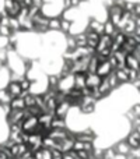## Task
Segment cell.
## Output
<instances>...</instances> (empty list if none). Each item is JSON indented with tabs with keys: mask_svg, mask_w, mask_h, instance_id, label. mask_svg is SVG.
<instances>
[{
	"mask_svg": "<svg viewBox=\"0 0 140 159\" xmlns=\"http://www.w3.org/2000/svg\"><path fill=\"white\" fill-rule=\"evenodd\" d=\"M70 110H71V103L66 99V101H62L58 103L53 116H55V117H60V119H67Z\"/></svg>",
	"mask_w": 140,
	"mask_h": 159,
	"instance_id": "cell-1",
	"label": "cell"
},
{
	"mask_svg": "<svg viewBox=\"0 0 140 159\" xmlns=\"http://www.w3.org/2000/svg\"><path fill=\"white\" fill-rule=\"evenodd\" d=\"M107 14H108V20L112 21L115 25H118L122 20V16H123V10L118 6H112L111 8L107 10Z\"/></svg>",
	"mask_w": 140,
	"mask_h": 159,
	"instance_id": "cell-2",
	"label": "cell"
},
{
	"mask_svg": "<svg viewBox=\"0 0 140 159\" xmlns=\"http://www.w3.org/2000/svg\"><path fill=\"white\" fill-rule=\"evenodd\" d=\"M39 126V120L38 117H35V116H31V117L25 119V120L21 121V129L22 131H27V133H34L35 131V129Z\"/></svg>",
	"mask_w": 140,
	"mask_h": 159,
	"instance_id": "cell-3",
	"label": "cell"
},
{
	"mask_svg": "<svg viewBox=\"0 0 140 159\" xmlns=\"http://www.w3.org/2000/svg\"><path fill=\"white\" fill-rule=\"evenodd\" d=\"M113 148H115L116 154H118L119 157H128V155L130 154V151H132V148H130V145L126 143V140L118 141V143L113 145Z\"/></svg>",
	"mask_w": 140,
	"mask_h": 159,
	"instance_id": "cell-4",
	"label": "cell"
},
{
	"mask_svg": "<svg viewBox=\"0 0 140 159\" xmlns=\"http://www.w3.org/2000/svg\"><path fill=\"white\" fill-rule=\"evenodd\" d=\"M102 78L97 73H85V87L88 88H97L99 87Z\"/></svg>",
	"mask_w": 140,
	"mask_h": 159,
	"instance_id": "cell-5",
	"label": "cell"
},
{
	"mask_svg": "<svg viewBox=\"0 0 140 159\" xmlns=\"http://www.w3.org/2000/svg\"><path fill=\"white\" fill-rule=\"evenodd\" d=\"M111 45H112V38L109 35H99V41H98V46L95 49V53H99L105 49H111Z\"/></svg>",
	"mask_w": 140,
	"mask_h": 159,
	"instance_id": "cell-6",
	"label": "cell"
},
{
	"mask_svg": "<svg viewBox=\"0 0 140 159\" xmlns=\"http://www.w3.org/2000/svg\"><path fill=\"white\" fill-rule=\"evenodd\" d=\"M126 143L129 144L132 149H139V147H140V134L138 131H135V130H132L126 137Z\"/></svg>",
	"mask_w": 140,
	"mask_h": 159,
	"instance_id": "cell-7",
	"label": "cell"
},
{
	"mask_svg": "<svg viewBox=\"0 0 140 159\" xmlns=\"http://www.w3.org/2000/svg\"><path fill=\"white\" fill-rule=\"evenodd\" d=\"M6 89L8 91V93H10L13 98H17V96L22 95V89H21V87H20V82H17V81H8V84L6 85Z\"/></svg>",
	"mask_w": 140,
	"mask_h": 159,
	"instance_id": "cell-8",
	"label": "cell"
},
{
	"mask_svg": "<svg viewBox=\"0 0 140 159\" xmlns=\"http://www.w3.org/2000/svg\"><path fill=\"white\" fill-rule=\"evenodd\" d=\"M112 71H113V69H112V66L109 64V61H108V60L99 63L98 64V69H97V74H98L101 78L108 77V75H109Z\"/></svg>",
	"mask_w": 140,
	"mask_h": 159,
	"instance_id": "cell-9",
	"label": "cell"
},
{
	"mask_svg": "<svg viewBox=\"0 0 140 159\" xmlns=\"http://www.w3.org/2000/svg\"><path fill=\"white\" fill-rule=\"evenodd\" d=\"M115 71V75L118 78V81L122 84H129V69L125 67V69H116L113 70Z\"/></svg>",
	"mask_w": 140,
	"mask_h": 159,
	"instance_id": "cell-10",
	"label": "cell"
},
{
	"mask_svg": "<svg viewBox=\"0 0 140 159\" xmlns=\"http://www.w3.org/2000/svg\"><path fill=\"white\" fill-rule=\"evenodd\" d=\"M126 67L129 70H139L140 69V61L133 53L126 55Z\"/></svg>",
	"mask_w": 140,
	"mask_h": 159,
	"instance_id": "cell-11",
	"label": "cell"
},
{
	"mask_svg": "<svg viewBox=\"0 0 140 159\" xmlns=\"http://www.w3.org/2000/svg\"><path fill=\"white\" fill-rule=\"evenodd\" d=\"M98 91H99V93H101V98H102V99L107 98L108 95H111V92H112V88H111L109 84H108L107 77L102 78L101 84H99V87H98Z\"/></svg>",
	"mask_w": 140,
	"mask_h": 159,
	"instance_id": "cell-12",
	"label": "cell"
},
{
	"mask_svg": "<svg viewBox=\"0 0 140 159\" xmlns=\"http://www.w3.org/2000/svg\"><path fill=\"white\" fill-rule=\"evenodd\" d=\"M73 87L79 88V89H83V88L85 87V74L84 73L73 74Z\"/></svg>",
	"mask_w": 140,
	"mask_h": 159,
	"instance_id": "cell-13",
	"label": "cell"
},
{
	"mask_svg": "<svg viewBox=\"0 0 140 159\" xmlns=\"http://www.w3.org/2000/svg\"><path fill=\"white\" fill-rule=\"evenodd\" d=\"M51 127L53 130H63V129H69L67 127V120L66 119H60V117H55L53 116L52 123H51Z\"/></svg>",
	"mask_w": 140,
	"mask_h": 159,
	"instance_id": "cell-14",
	"label": "cell"
},
{
	"mask_svg": "<svg viewBox=\"0 0 140 159\" xmlns=\"http://www.w3.org/2000/svg\"><path fill=\"white\" fill-rule=\"evenodd\" d=\"M10 107L11 110H24L25 109V102L22 96H17V98H13L10 102Z\"/></svg>",
	"mask_w": 140,
	"mask_h": 159,
	"instance_id": "cell-15",
	"label": "cell"
},
{
	"mask_svg": "<svg viewBox=\"0 0 140 159\" xmlns=\"http://www.w3.org/2000/svg\"><path fill=\"white\" fill-rule=\"evenodd\" d=\"M11 99H13V96L8 93L6 87L0 88V106H3V105H10Z\"/></svg>",
	"mask_w": 140,
	"mask_h": 159,
	"instance_id": "cell-16",
	"label": "cell"
},
{
	"mask_svg": "<svg viewBox=\"0 0 140 159\" xmlns=\"http://www.w3.org/2000/svg\"><path fill=\"white\" fill-rule=\"evenodd\" d=\"M116 31H118L116 25L113 24L112 21H109V20H105V21H104V34H105V35L112 36Z\"/></svg>",
	"mask_w": 140,
	"mask_h": 159,
	"instance_id": "cell-17",
	"label": "cell"
},
{
	"mask_svg": "<svg viewBox=\"0 0 140 159\" xmlns=\"http://www.w3.org/2000/svg\"><path fill=\"white\" fill-rule=\"evenodd\" d=\"M60 17H51L49 18V31L60 32Z\"/></svg>",
	"mask_w": 140,
	"mask_h": 159,
	"instance_id": "cell-18",
	"label": "cell"
},
{
	"mask_svg": "<svg viewBox=\"0 0 140 159\" xmlns=\"http://www.w3.org/2000/svg\"><path fill=\"white\" fill-rule=\"evenodd\" d=\"M60 32L63 34H70L71 32V27H73V21H70V20L67 18H63V17H60Z\"/></svg>",
	"mask_w": 140,
	"mask_h": 159,
	"instance_id": "cell-19",
	"label": "cell"
},
{
	"mask_svg": "<svg viewBox=\"0 0 140 159\" xmlns=\"http://www.w3.org/2000/svg\"><path fill=\"white\" fill-rule=\"evenodd\" d=\"M97 69H98V59L95 55H93L90 57V61H88L87 73H97Z\"/></svg>",
	"mask_w": 140,
	"mask_h": 159,
	"instance_id": "cell-20",
	"label": "cell"
},
{
	"mask_svg": "<svg viewBox=\"0 0 140 159\" xmlns=\"http://www.w3.org/2000/svg\"><path fill=\"white\" fill-rule=\"evenodd\" d=\"M74 38H76L77 48H85L87 46V35H85V32L77 34V35H74Z\"/></svg>",
	"mask_w": 140,
	"mask_h": 159,
	"instance_id": "cell-21",
	"label": "cell"
},
{
	"mask_svg": "<svg viewBox=\"0 0 140 159\" xmlns=\"http://www.w3.org/2000/svg\"><path fill=\"white\" fill-rule=\"evenodd\" d=\"M20 87H21L22 91H25V92H30L31 91V87H32V81H31L30 78L27 77V75H24L21 80H20Z\"/></svg>",
	"mask_w": 140,
	"mask_h": 159,
	"instance_id": "cell-22",
	"label": "cell"
},
{
	"mask_svg": "<svg viewBox=\"0 0 140 159\" xmlns=\"http://www.w3.org/2000/svg\"><path fill=\"white\" fill-rule=\"evenodd\" d=\"M24 102H25V107H31V106H36V95L35 93L28 92L24 96Z\"/></svg>",
	"mask_w": 140,
	"mask_h": 159,
	"instance_id": "cell-23",
	"label": "cell"
},
{
	"mask_svg": "<svg viewBox=\"0 0 140 159\" xmlns=\"http://www.w3.org/2000/svg\"><path fill=\"white\" fill-rule=\"evenodd\" d=\"M107 81H108V84H109V87L112 88V91L116 89V88L121 85V82L118 81V78H116V75H115V71H112L109 75H108V77H107Z\"/></svg>",
	"mask_w": 140,
	"mask_h": 159,
	"instance_id": "cell-24",
	"label": "cell"
},
{
	"mask_svg": "<svg viewBox=\"0 0 140 159\" xmlns=\"http://www.w3.org/2000/svg\"><path fill=\"white\" fill-rule=\"evenodd\" d=\"M42 148H48V149H53L56 148V141L51 137H44L42 138Z\"/></svg>",
	"mask_w": 140,
	"mask_h": 159,
	"instance_id": "cell-25",
	"label": "cell"
},
{
	"mask_svg": "<svg viewBox=\"0 0 140 159\" xmlns=\"http://www.w3.org/2000/svg\"><path fill=\"white\" fill-rule=\"evenodd\" d=\"M13 31H11V28L8 27V25H0V38L3 39H8L11 35H13Z\"/></svg>",
	"mask_w": 140,
	"mask_h": 159,
	"instance_id": "cell-26",
	"label": "cell"
},
{
	"mask_svg": "<svg viewBox=\"0 0 140 159\" xmlns=\"http://www.w3.org/2000/svg\"><path fill=\"white\" fill-rule=\"evenodd\" d=\"M116 158H118V154H116L113 147L104 148V159H116Z\"/></svg>",
	"mask_w": 140,
	"mask_h": 159,
	"instance_id": "cell-27",
	"label": "cell"
},
{
	"mask_svg": "<svg viewBox=\"0 0 140 159\" xmlns=\"http://www.w3.org/2000/svg\"><path fill=\"white\" fill-rule=\"evenodd\" d=\"M130 110L133 112V115H135L136 119H140V102L139 103H135L132 107H130Z\"/></svg>",
	"mask_w": 140,
	"mask_h": 159,
	"instance_id": "cell-28",
	"label": "cell"
},
{
	"mask_svg": "<svg viewBox=\"0 0 140 159\" xmlns=\"http://www.w3.org/2000/svg\"><path fill=\"white\" fill-rule=\"evenodd\" d=\"M135 4H136V2L126 0V3H125V11H129V13H132L133 8H135Z\"/></svg>",
	"mask_w": 140,
	"mask_h": 159,
	"instance_id": "cell-29",
	"label": "cell"
},
{
	"mask_svg": "<svg viewBox=\"0 0 140 159\" xmlns=\"http://www.w3.org/2000/svg\"><path fill=\"white\" fill-rule=\"evenodd\" d=\"M51 151H52V159H62L63 158V152L59 151V149L53 148V149H51Z\"/></svg>",
	"mask_w": 140,
	"mask_h": 159,
	"instance_id": "cell-30",
	"label": "cell"
},
{
	"mask_svg": "<svg viewBox=\"0 0 140 159\" xmlns=\"http://www.w3.org/2000/svg\"><path fill=\"white\" fill-rule=\"evenodd\" d=\"M138 80V70H129V84Z\"/></svg>",
	"mask_w": 140,
	"mask_h": 159,
	"instance_id": "cell-31",
	"label": "cell"
},
{
	"mask_svg": "<svg viewBox=\"0 0 140 159\" xmlns=\"http://www.w3.org/2000/svg\"><path fill=\"white\" fill-rule=\"evenodd\" d=\"M17 2L20 3L21 7H30V6L32 4V0H17Z\"/></svg>",
	"mask_w": 140,
	"mask_h": 159,
	"instance_id": "cell-32",
	"label": "cell"
},
{
	"mask_svg": "<svg viewBox=\"0 0 140 159\" xmlns=\"http://www.w3.org/2000/svg\"><path fill=\"white\" fill-rule=\"evenodd\" d=\"M62 159H74V151L65 152V154H63V158H62Z\"/></svg>",
	"mask_w": 140,
	"mask_h": 159,
	"instance_id": "cell-33",
	"label": "cell"
},
{
	"mask_svg": "<svg viewBox=\"0 0 140 159\" xmlns=\"http://www.w3.org/2000/svg\"><path fill=\"white\" fill-rule=\"evenodd\" d=\"M81 6V2L80 0H71V7L73 8H79Z\"/></svg>",
	"mask_w": 140,
	"mask_h": 159,
	"instance_id": "cell-34",
	"label": "cell"
},
{
	"mask_svg": "<svg viewBox=\"0 0 140 159\" xmlns=\"http://www.w3.org/2000/svg\"><path fill=\"white\" fill-rule=\"evenodd\" d=\"M135 35H139L140 36V25H136V30H135Z\"/></svg>",
	"mask_w": 140,
	"mask_h": 159,
	"instance_id": "cell-35",
	"label": "cell"
},
{
	"mask_svg": "<svg viewBox=\"0 0 140 159\" xmlns=\"http://www.w3.org/2000/svg\"><path fill=\"white\" fill-rule=\"evenodd\" d=\"M133 130H135V131H138V133H139V134H140V126H138V127H135V129H133Z\"/></svg>",
	"mask_w": 140,
	"mask_h": 159,
	"instance_id": "cell-36",
	"label": "cell"
},
{
	"mask_svg": "<svg viewBox=\"0 0 140 159\" xmlns=\"http://www.w3.org/2000/svg\"><path fill=\"white\" fill-rule=\"evenodd\" d=\"M138 80H140V69L138 70Z\"/></svg>",
	"mask_w": 140,
	"mask_h": 159,
	"instance_id": "cell-37",
	"label": "cell"
},
{
	"mask_svg": "<svg viewBox=\"0 0 140 159\" xmlns=\"http://www.w3.org/2000/svg\"><path fill=\"white\" fill-rule=\"evenodd\" d=\"M80 2H81V4H84V3H87L88 0H80Z\"/></svg>",
	"mask_w": 140,
	"mask_h": 159,
	"instance_id": "cell-38",
	"label": "cell"
},
{
	"mask_svg": "<svg viewBox=\"0 0 140 159\" xmlns=\"http://www.w3.org/2000/svg\"><path fill=\"white\" fill-rule=\"evenodd\" d=\"M10 159H18V158H10Z\"/></svg>",
	"mask_w": 140,
	"mask_h": 159,
	"instance_id": "cell-39",
	"label": "cell"
},
{
	"mask_svg": "<svg viewBox=\"0 0 140 159\" xmlns=\"http://www.w3.org/2000/svg\"><path fill=\"white\" fill-rule=\"evenodd\" d=\"M139 151H140V147H139Z\"/></svg>",
	"mask_w": 140,
	"mask_h": 159,
	"instance_id": "cell-40",
	"label": "cell"
}]
</instances>
